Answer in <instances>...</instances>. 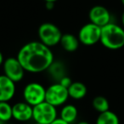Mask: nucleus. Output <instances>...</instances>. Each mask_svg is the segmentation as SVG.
<instances>
[{
    "instance_id": "nucleus-28",
    "label": "nucleus",
    "mask_w": 124,
    "mask_h": 124,
    "mask_svg": "<svg viewBox=\"0 0 124 124\" xmlns=\"http://www.w3.org/2000/svg\"><path fill=\"white\" fill-rule=\"evenodd\" d=\"M34 124H41V123H38V122H35Z\"/></svg>"
},
{
    "instance_id": "nucleus-20",
    "label": "nucleus",
    "mask_w": 124,
    "mask_h": 124,
    "mask_svg": "<svg viewBox=\"0 0 124 124\" xmlns=\"http://www.w3.org/2000/svg\"><path fill=\"white\" fill-rule=\"evenodd\" d=\"M50 124H70V123H68V122H66V121H64V120H62L60 117H57L56 119H55L54 122H52Z\"/></svg>"
},
{
    "instance_id": "nucleus-21",
    "label": "nucleus",
    "mask_w": 124,
    "mask_h": 124,
    "mask_svg": "<svg viewBox=\"0 0 124 124\" xmlns=\"http://www.w3.org/2000/svg\"><path fill=\"white\" fill-rule=\"evenodd\" d=\"M45 7H46V9H48V10H51V9H53L54 7V3L46 2L45 3Z\"/></svg>"
},
{
    "instance_id": "nucleus-7",
    "label": "nucleus",
    "mask_w": 124,
    "mask_h": 124,
    "mask_svg": "<svg viewBox=\"0 0 124 124\" xmlns=\"http://www.w3.org/2000/svg\"><path fill=\"white\" fill-rule=\"evenodd\" d=\"M101 27L89 22L80 28L78 38L79 42L86 46H92L100 41Z\"/></svg>"
},
{
    "instance_id": "nucleus-11",
    "label": "nucleus",
    "mask_w": 124,
    "mask_h": 124,
    "mask_svg": "<svg viewBox=\"0 0 124 124\" xmlns=\"http://www.w3.org/2000/svg\"><path fill=\"white\" fill-rule=\"evenodd\" d=\"M16 83L4 74L0 75V102H9L16 94Z\"/></svg>"
},
{
    "instance_id": "nucleus-23",
    "label": "nucleus",
    "mask_w": 124,
    "mask_h": 124,
    "mask_svg": "<svg viewBox=\"0 0 124 124\" xmlns=\"http://www.w3.org/2000/svg\"><path fill=\"white\" fill-rule=\"evenodd\" d=\"M77 124H90V123H89V122H86V121H81V122H78Z\"/></svg>"
},
{
    "instance_id": "nucleus-27",
    "label": "nucleus",
    "mask_w": 124,
    "mask_h": 124,
    "mask_svg": "<svg viewBox=\"0 0 124 124\" xmlns=\"http://www.w3.org/2000/svg\"><path fill=\"white\" fill-rule=\"evenodd\" d=\"M0 124H4V123L3 122H1V121H0Z\"/></svg>"
},
{
    "instance_id": "nucleus-9",
    "label": "nucleus",
    "mask_w": 124,
    "mask_h": 124,
    "mask_svg": "<svg viewBox=\"0 0 124 124\" xmlns=\"http://www.w3.org/2000/svg\"><path fill=\"white\" fill-rule=\"evenodd\" d=\"M88 18L91 23L103 27L110 23V13L105 6L95 5L91 8L88 13Z\"/></svg>"
},
{
    "instance_id": "nucleus-24",
    "label": "nucleus",
    "mask_w": 124,
    "mask_h": 124,
    "mask_svg": "<svg viewBox=\"0 0 124 124\" xmlns=\"http://www.w3.org/2000/svg\"><path fill=\"white\" fill-rule=\"evenodd\" d=\"M122 26H123V28H124V11L122 15Z\"/></svg>"
},
{
    "instance_id": "nucleus-12",
    "label": "nucleus",
    "mask_w": 124,
    "mask_h": 124,
    "mask_svg": "<svg viewBox=\"0 0 124 124\" xmlns=\"http://www.w3.org/2000/svg\"><path fill=\"white\" fill-rule=\"evenodd\" d=\"M79 39L78 37L71 33H65L62 35L61 39H60V44L62 48L66 52L72 53L75 52L79 47Z\"/></svg>"
},
{
    "instance_id": "nucleus-8",
    "label": "nucleus",
    "mask_w": 124,
    "mask_h": 124,
    "mask_svg": "<svg viewBox=\"0 0 124 124\" xmlns=\"http://www.w3.org/2000/svg\"><path fill=\"white\" fill-rule=\"evenodd\" d=\"M4 74L15 83H19L23 79L25 75V69L17 57H9L4 60L3 64Z\"/></svg>"
},
{
    "instance_id": "nucleus-6",
    "label": "nucleus",
    "mask_w": 124,
    "mask_h": 124,
    "mask_svg": "<svg viewBox=\"0 0 124 124\" xmlns=\"http://www.w3.org/2000/svg\"><path fill=\"white\" fill-rule=\"evenodd\" d=\"M69 98L68 89L59 83H53L46 88L45 101L55 107L65 105Z\"/></svg>"
},
{
    "instance_id": "nucleus-3",
    "label": "nucleus",
    "mask_w": 124,
    "mask_h": 124,
    "mask_svg": "<svg viewBox=\"0 0 124 124\" xmlns=\"http://www.w3.org/2000/svg\"><path fill=\"white\" fill-rule=\"evenodd\" d=\"M38 35L39 41L42 43L51 48L60 43L63 34L56 25L50 22H45L39 26Z\"/></svg>"
},
{
    "instance_id": "nucleus-15",
    "label": "nucleus",
    "mask_w": 124,
    "mask_h": 124,
    "mask_svg": "<svg viewBox=\"0 0 124 124\" xmlns=\"http://www.w3.org/2000/svg\"><path fill=\"white\" fill-rule=\"evenodd\" d=\"M95 124H120V121L116 114L109 110L100 113Z\"/></svg>"
},
{
    "instance_id": "nucleus-1",
    "label": "nucleus",
    "mask_w": 124,
    "mask_h": 124,
    "mask_svg": "<svg viewBox=\"0 0 124 124\" xmlns=\"http://www.w3.org/2000/svg\"><path fill=\"white\" fill-rule=\"evenodd\" d=\"M16 57L25 71L30 73L47 71L54 60L51 48L40 41L29 42L23 45Z\"/></svg>"
},
{
    "instance_id": "nucleus-17",
    "label": "nucleus",
    "mask_w": 124,
    "mask_h": 124,
    "mask_svg": "<svg viewBox=\"0 0 124 124\" xmlns=\"http://www.w3.org/2000/svg\"><path fill=\"white\" fill-rule=\"evenodd\" d=\"M92 105L93 109L99 113L107 111L110 110V104L105 97L104 96H96L92 101Z\"/></svg>"
},
{
    "instance_id": "nucleus-13",
    "label": "nucleus",
    "mask_w": 124,
    "mask_h": 124,
    "mask_svg": "<svg viewBox=\"0 0 124 124\" xmlns=\"http://www.w3.org/2000/svg\"><path fill=\"white\" fill-rule=\"evenodd\" d=\"M67 89L70 98L77 100L83 99L88 93L86 85L81 82H73Z\"/></svg>"
},
{
    "instance_id": "nucleus-19",
    "label": "nucleus",
    "mask_w": 124,
    "mask_h": 124,
    "mask_svg": "<svg viewBox=\"0 0 124 124\" xmlns=\"http://www.w3.org/2000/svg\"><path fill=\"white\" fill-rule=\"evenodd\" d=\"M58 83H60V84H61L63 87L68 88L70 86H71V83H72L73 82L71 81V79L68 76H65V77H63V78H62L58 82Z\"/></svg>"
},
{
    "instance_id": "nucleus-4",
    "label": "nucleus",
    "mask_w": 124,
    "mask_h": 124,
    "mask_svg": "<svg viewBox=\"0 0 124 124\" xmlns=\"http://www.w3.org/2000/svg\"><path fill=\"white\" fill-rule=\"evenodd\" d=\"M46 88L39 83L31 82L25 86L23 89V99L24 101L31 106L38 105L45 101Z\"/></svg>"
},
{
    "instance_id": "nucleus-2",
    "label": "nucleus",
    "mask_w": 124,
    "mask_h": 124,
    "mask_svg": "<svg viewBox=\"0 0 124 124\" xmlns=\"http://www.w3.org/2000/svg\"><path fill=\"white\" fill-rule=\"evenodd\" d=\"M100 42L108 49H120L124 46V28L115 23H109L101 27Z\"/></svg>"
},
{
    "instance_id": "nucleus-26",
    "label": "nucleus",
    "mask_w": 124,
    "mask_h": 124,
    "mask_svg": "<svg viewBox=\"0 0 124 124\" xmlns=\"http://www.w3.org/2000/svg\"><path fill=\"white\" fill-rule=\"evenodd\" d=\"M121 2H122V5H123V6H124V0H121Z\"/></svg>"
},
{
    "instance_id": "nucleus-10",
    "label": "nucleus",
    "mask_w": 124,
    "mask_h": 124,
    "mask_svg": "<svg viewBox=\"0 0 124 124\" xmlns=\"http://www.w3.org/2000/svg\"><path fill=\"white\" fill-rule=\"evenodd\" d=\"M13 118L18 122H25L32 119L33 107L26 102H17L12 105Z\"/></svg>"
},
{
    "instance_id": "nucleus-22",
    "label": "nucleus",
    "mask_w": 124,
    "mask_h": 124,
    "mask_svg": "<svg viewBox=\"0 0 124 124\" xmlns=\"http://www.w3.org/2000/svg\"><path fill=\"white\" fill-rule=\"evenodd\" d=\"M4 55H3L2 52L0 51V66H3V64H4Z\"/></svg>"
},
{
    "instance_id": "nucleus-16",
    "label": "nucleus",
    "mask_w": 124,
    "mask_h": 124,
    "mask_svg": "<svg viewBox=\"0 0 124 124\" xmlns=\"http://www.w3.org/2000/svg\"><path fill=\"white\" fill-rule=\"evenodd\" d=\"M47 71H48L52 78H54L58 82L63 77L66 76V74H65V66L60 61H54V62L50 65V66Z\"/></svg>"
},
{
    "instance_id": "nucleus-18",
    "label": "nucleus",
    "mask_w": 124,
    "mask_h": 124,
    "mask_svg": "<svg viewBox=\"0 0 124 124\" xmlns=\"http://www.w3.org/2000/svg\"><path fill=\"white\" fill-rule=\"evenodd\" d=\"M12 118V105L9 102H0V121L5 123Z\"/></svg>"
},
{
    "instance_id": "nucleus-29",
    "label": "nucleus",
    "mask_w": 124,
    "mask_h": 124,
    "mask_svg": "<svg viewBox=\"0 0 124 124\" xmlns=\"http://www.w3.org/2000/svg\"><path fill=\"white\" fill-rule=\"evenodd\" d=\"M7 124H14V123H7Z\"/></svg>"
},
{
    "instance_id": "nucleus-14",
    "label": "nucleus",
    "mask_w": 124,
    "mask_h": 124,
    "mask_svg": "<svg viewBox=\"0 0 124 124\" xmlns=\"http://www.w3.org/2000/svg\"><path fill=\"white\" fill-rule=\"evenodd\" d=\"M78 116V108L74 105L68 104L65 105L60 110V117L62 120L66 121V122L71 124L74 122H76L77 118Z\"/></svg>"
},
{
    "instance_id": "nucleus-5",
    "label": "nucleus",
    "mask_w": 124,
    "mask_h": 124,
    "mask_svg": "<svg viewBox=\"0 0 124 124\" xmlns=\"http://www.w3.org/2000/svg\"><path fill=\"white\" fill-rule=\"evenodd\" d=\"M57 118L56 107L43 101L33 106L32 119L35 122L41 124H50Z\"/></svg>"
},
{
    "instance_id": "nucleus-25",
    "label": "nucleus",
    "mask_w": 124,
    "mask_h": 124,
    "mask_svg": "<svg viewBox=\"0 0 124 124\" xmlns=\"http://www.w3.org/2000/svg\"><path fill=\"white\" fill-rule=\"evenodd\" d=\"M45 3L46 2H52V3H55V2H57L58 0H43Z\"/></svg>"
}]
</instances>
